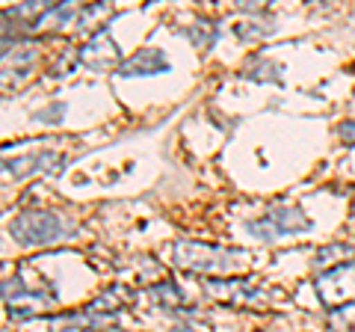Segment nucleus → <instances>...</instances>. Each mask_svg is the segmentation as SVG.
Returning a JSON list of instances; mask_svg holds the SVG:
<instances>
[{
  "label": "nucleus",
  "instance_id": "2",
  "mask_svg": "<svg viewBox=\"0 0 355 332\" xmlns=\"http://www.w3.org/2000/svg\"><path fill=\"white\" fill-rule=\"evenodd\" d=\"M154 69L166 72L169 69V63H166V57L160 51H142L130 63L121 65V74H154Z\"/></svg>",
  "mask_w": 355,
  "mask_h": 332
},
{
  "label": "nucleus",
  "instance_id": "1",
  "mask_svg": "<svg viewBox=\"0 0 355 332\" xmlns=\"http://www.w3.org/2000/svg\"><path fill=\"white\" fill-rule=\"evenodd\" d=\"M69 231L71 226H62V219L51 214H27L12 226V235L21 243H51V240H60L62 235H69Z\"/></svg>",
  "mask_w": 355,
  "mask_h": 332
}]
</instances>
